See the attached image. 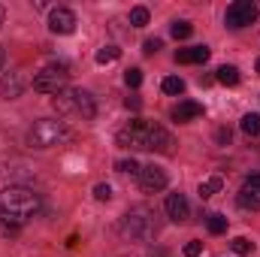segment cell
I'll return each mask as SVG.
<instances>
[{
    "mask_svg": "<svg viewBox=\"0 0 260 257\" xmlns=\"http://www.w3.org/2000/svg\"><path fill=\"white\" fill-rule=\"evenodd\" d=\"M160 49H164L160 40H145V52H148V55H154V52H160Z\"/></svg>",
    "mask_w": 260,
    "mask_h": 257,
    "instance_id": "obj_28",
    "label": "cell"
},
{
    "mask_svg": "<svg viewBox=\"0 0 260 257\" xmlns=\"http://www.w3.org/2000/svg\"><path fill=\"white\" fill-rule=\"evenodd\" d=\"M239 127H242V133H248V136H260V115L257 112H248Z\"/></svg>",
    "mask_w": 260,
    "mask_h": 257,
    "instance_id": "obj_17",
    "label": "cell"
},
{
    "mask_svg": "<svg viewBox=\"0 0 260 257\" xmlns=\"http://www.w3.org/2000/svg\"><path fill=\"white\" fill-rule=\"evenodd\" d=\"M118 145L121 148H136V151H164L170 154L176 139L167 127H160L157 121H145V118H136L118 130Z\"/></svg>",
    "mask_w": 260,
    "mask_h": 257,
    "instance_id": "obj_1",
    "label": "cell"
},
{
    "mask_svg": "<svg viewBox=\"0 0 260 257\" xmlns=\"http://www.w3.org/2000/svg\"><path fill=\"white\" fill-rule=\"evenodd\" d=\"M3 18H6V9L0 6V27H3Z\"/></svg>",
    "mask_w": 260,
    "mask_h": 257,
    "instance_id": "obj_31",
    "label": "cell"
},
{
    "mask_svg": "<svg viewBox=\"0 0 260 257\" xmlns=\"http://www.w3.org/2000/svg\"><path fill=\"white\" fill-rule=\"evenodd\" d=\"M224 21H227L230 30H242V27H248V24L257 21V6H254L251 0H236V3L227 6Z\"/></svg>",
    "mask_w": 260,
    "mask_h": 257,
    "instance_id": "obj_7",
    "label": "cell"
},
{
    "mask_svg": "<svg viewBox=\"0 0 260 257\" xmlns=\"http://www.w3.org/2000/svg\"><path fill=\"white\" fill-rule=\"evenodd\" d=\"M239 206L242 209H260V176H248L239 188Z\"/></svg>",
    "mask_w": 260,
    "mask_h": 257,
    "instance_id": "obj_10",
    "label": "cell"
},
{
    "mask_svg": "<svg viewBox=\"0 0 260 257\" xmlns=\"http://www.w3.org/2000/svg\"><path fill=\"white\" fill-rule=\"evenodd\" d=\"M179 64H206L209 61V46H191V49H179L176 52Z\"/></svg>",
    "mask_w": 260,
    "mask_h": 257,
    "instance_id": "obj_12",
    "label": "cell"
},
{
    "mask_svg": "<svg viewBox=\"0 0 260 257\" xmlns=\"http://www.w3.org/2000/svg\"><path fill=\"white\" fill-rule=\"evenodd\" d=\"M206 227H209V233L221 236V233L227 230V218H224V215H209V218H206Z\"/></svg>",
    "mask_w": 260,
    "mask_h": 257,
    "instance_id": "obj_20",
    "label": "cell"
},
{
    "mask_svg": "<svg viewBox=\"0 0 260 257\" xmlns=\"http://www.w3.org/2000/svg\"><path fill=\"white\" fill-rule=\"evenodd\" d=\"M55 106L61 109V112H79L85 121H91L94 115H97V103H94V97L88 94V91H82V88H76V91H64V94H58V100H55Z\"/></svg>",
    "mask_w": 260,
    "mask_h": 257,
    "instance_id": "obj_4",
    "label": "cell"
},
{
    "mask_svg": "<svg viewBox=\"0 0 260 257\" xmlns=\"http://www.w3.org/2000/svg\"><path fill=\"white\" fill-rule=\"evenodd\" d=\"M67 79H70V73H67L64 64H49L34 76V91H40V94H64Z\"/></svg>",
    "mask_w": 260,
    "mask_h": 257,
    "instance_id": "obj_5",
    "label": "cell"
},
{
    "mask_svg": "<svg viewBox=\"0 0 260 257\" xmlns=\"http://www.w3.org/2000/svg\"><path fill=\"white\" fill-rule=\"evenodd\" d=\"M257 73H260V58H257Z\"/></svg>",
    "mask_w": 260,
    "mask_h": 257,
    "instance_id": "obj_32",
    "label": "cell"
},
{
    "mask_svg": "<svg viewBox=\"0 0 260 257\" xmlns=\"http://www.w3.org/2000/svg\"><path fill=\"white\" fill-rule=\"evenodd\" d=\"M115 170H118V173H130V176H139V170H142V167L130 157V160H118V164H115Z\"/></svg>",
    "mask_w": 260,
    "mask_h": 257,
    "instance_id": "obj_24",
    "label": "cell"
},
{
    "mask_svg": "<svg viewBox=\"0 0 260 257\" xmlns=\"http://www.w3.org/2000/svg\"><path fill=\"white\" fill-rule=\"evenodd\" d=\"M94 197H97V200H109V197H112V188H109V185H94Z\"/></svg>",
    "mask_w": 260,
    "mask_h": 257,
    "instance_id": "obj_27",
    "label": "cell"
},
{
    "mask_svg": "<svg viewBox=\"0 0 260 257\" xmlns=\"http://www.w3.org/2000/svg\"><path fill=\"white\" fill-rule=\"evenodd\" d=\"M203 115V103H197V100H182L176 109H173V118L176 121H194Z\"/></svg>",
    "mask_w": 260,
    "mask_h": 257,
    "instance_id": "obj_13",
    "label": "cell"
},
{
    "mask_svg": "<svg viewBox=\"0 0 260 257\" xmlns=\"http://www.w3.org/2000/svg\"><path fill=\"white\" fill-rule=\"evenodd\" d=\"M49 30H52V34H61V37L73 34V30H76V15H73L70 9H64V6L52 9V12H49Z\"/></svg>",
    "mask_w": 260,
    "mask_h": 257,
    "instance_id": "obj_9",
    "label": "cell"
},
{
    "mask_svg": "<svg viewBox=\"0 0 260 257\" xmlns=\"http://www.w3.org/2000/svg\"><path fill=\"white\" fill-rule=\"evenodd\" d=\"M130 257H136V254H130Z\"/></svg>",
    "mask_w": 260,
    "mask_h": 257,
    "instance_id": "obj_33",
    "label": "cell"
},
{
    "mask_svg": "<svg viewBox=\"0 0 260 257\" xmlns=\"http://www.w3.org/2000/svg\"><path fill=\"white\" fill-rule=\"evenodd\" d=\"M18 94H21V76L12 73V76H6V82H3V97L12 100V97H18Z\"/></svg>",
    "mask_w": 260,
    "mask_h": 257,
    "instance_id": "obj_15",
    "label": "cell"
},
{
    "mask_svg": "<svg viewBox=\"0 0 260 257\" xmlns=\"http://www.w3.org/2000/svg\"><path fill=\"white\" fill-rule=\"evenodd\" d=\"M215 79H218L221 85H239V70L224 64V67H218V70H215Z\"/></svg>",
    "mask_w": 260,
    "mask_h": 257,
    "instance_id": "obj_14",
    "label": "cell"
},
{
    "mask_svg": "<svg viewBox=\"0 0 260 257\" xmlns=\"http://www.w3.org/2000/svg\"><path fill=\"white\" fill-rule=\"evenodd\" d=\"M124 82H127V88H139V85H142V70L130 67L127 73H124Z\"/></svg>",
    "mask_w": 260,
    "mask_h": 257,
    "instance_id": "obj_25",
    "label": "cell"
},
{
    "mask_svg": "<svg viewBox=\"0 0 260 257\" xmlns=\"http://www.w3.org/2000/svg\"><path fill=\"white\" fill-rule=\"evenodd\" d=\"M121 58V49L118 46H103L100 52H97V64H112V61H118Z\"/></svg>",
    "mask_w": 260,
    "mask_h": 257,
    "instance_id": "obj_18",
    "label": "cell"
},
{
    "mask_svg": "<svg viewBox=\"0 0 260 257\" xmlns=\"http://www.w3.org/2000/svg\"><path fill=\"white\" fill-rule=\"evenodd\" d=\"M167 215L173 218V221H188V215H191V209H188V200H185V194H170L167 197Z\"/></svg>",
    "mask_w": 260,
    "mask_h": 257,
    "instance_id": "obj_11",
    "label": "cell"
},
{
    "mask_svg": "<svg viewBox=\"0 0 260 257\" xmlns=\"http://www.w3.org/2000/svg\"><path fill=\"white\" fill-rule=\"evenodd\" d=\"M37 212H40V194H34L30 188L12 185L0 191V221L6 227H21Z\"/></svg>",
    "mask_w": 260,
    "mask_h": 257,
    "instance_id": "obj_2",
    "label": "cell"
},
{
    "mask_svg": "<svg viewBox=\"0 0 260 257\" xmlns=\"http://www.w3.org/2000/svg\"><path fill=\"white\" fill-rule=\"evenodd\" d=\"M3 64H6V52H3V46H0V73H3Z\"/></svg>",
    "mask_w": 260,
    "mask_h": 257,
    "instance_id": "obj_30",
    "label": "cell"
},
{
    "mask_svg": "<svg viewBox=\"0 0 260 257\" xmlns=\"http://www.w3.org/2000/svg\"><path fill=\"white\" fill-rule=\"evenodd\" d=\"M221 188H224V179H221V176H212V179H206V182L200 185V200H209L212 194H218Z\"/></svg>",
    "mask_w": 260,
    "mask_h": 257,
    "instance_id": "obj_16",
    "label": "cell"
},
{
    "mask_svg": "<svg viewBox=\"0 0 260 257\" xmlns=\"http://www.w3.org/2000/svg\"><path fill=\"white\" fill-rule=\"evenodd\" d=\"M139 188L145 194H157L167 188V173L160 170V167H154V164H148V167H142L139 170Z\"/></svg>",
    "mask_w": 260,
    "mask_h": 257,
    "instance_id": "obj_8",
    "label": "cell"
},
{
    "mask_svg": "<svg viewBox=\"0 0 260 257\" xmlns=\"http://www.w3.org/2000/svg\"><path fill=\"white\" fill-rule=\"evenodd\" d=\"M230 248H233L236 254H251V251H254V242L245 239V236H236V239L230 242Z\"/></svg>",
    "mask_w": 260,
    "mask_h": 257,
    "instance_id": "obj_22",
    "label": "cell"
},
{
    "mask_svg": "<svg viewBox=\"0 0 260 257\" xmlns=\"http://www.w3.org/2000/svg\"><path fill=\"white\" fill-rule=\"evenodd\" d=\"M203 254V242H188L185 245V257H200Z\"/></svg>",
    "mask_w": 260,
    "mask_h": 257,
    "instance_id": "obj_26",
    "label": "cell"
},
{
    "mask_svg": "<svg viewBox=\"0 0 260 257\" xmlns=\"http://www.w3.org/2000/svg\"><path fill=\"white\" fill-rule=\"evenodd\" d=\"M218 142H230V130H227V127L218 130Z\"/></svg>",
    "mask_w": 260,
    "mask_h": 257,
    "instance_id": "obj_29",
    "label": "cell"
},
{
    "mask_svg": "<svg viewBox=\"0 0 260 257\" xmlns=\"http://www.w3.org/2000/svg\"><path fill=\"white\" fill-rule=\"evenodd\" d=\"M154 215L148 212V209H133L124 215V221H121V233L130 236V239H151L154 236Z\"/></svg>",
    "mask_w": 260,
    "mask_h": 257,
    "instance_id": "obj_6",
    "label": "cell"
},
{
    "mask_svg": "<svg viewBox=\"0 0 260 257\" xmlns=\"http://www.w3.org/2000/svg\"><path fill=\"white\" fill-rule=\"evenodd\" d=\"M130 24L133 27H145L148 24V9L145 6H133L130 9Z\"/></svg>",
    "mask_w": 260,
    "mask_h": 257,
    "instance_id": "obj_21",
    "label": "cell"
},
{
    "mask_svg": "<svg viewBox=\"0 0 260 257\" xmlns=\"http://www.w3.org/2000/svg\"><path fill=\"white\" fill-rule=\"evenodd\" d=\"M191 34H194V24H191V21H176V24H173V37H176V40H188Z\"/></svg>",
    "mask_w": 260,
    "mask_h": 257,
    "instance_id": "obj_23",
    "label": "cell"
},
{
    "mask_svg": "<svg viewBox=\"0 0 260 257\" xmlns=\"http://www.w3.org/2000/svg\"><path fill=\"white\" fill-rule=\"evenodd\" d=\"M67 136H70V133H67L64 121L40 118V121H34V127L27 130V145H30V148H52V145H58Z\"/></svg>",
    "mask_w": 260,
    "mask_h": 257,
    "instance_id": "obj_3",
    "label": "cell"
},
{
    "mask_svg": "<svg viewBox=\"0 0 260 257\" xmlns=\"http://www.w3.org/2000/svg\"><path fill=\"white\" fill-rule=\"evenodd\" d=\"M164 91L173 94V97H179V94H185V82H182L179 76H167V79H164Z\"/></svg>",
    "mask_w": 260,
    "mask_h": 257,
    "instance_id": "obj_19",
    "label": "cell"
}]
</instances>
